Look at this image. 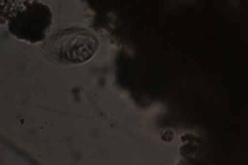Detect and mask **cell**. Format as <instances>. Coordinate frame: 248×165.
Wrapping results in <instances>:
<instances>
[{"label": "cell", "instance_id": "obj_1", "mask_svg": "<svg viewBox=\"0 0 248 165\" xmlns=\"http://www.w3.org/2000/svg\"><path fill=\"white\" fill-rule=\"evenodd\" d=\"M98 46V39L92 31L69 27L54 34L46 45V49L54 58L61 62L81 64L93 57Z\"/></svg>", "mask_w": 248, "mask_h": 165}, {"label": "cell", "instance_id": "obj_2", "mask_svg": "<svg viewBox=\"0 0 248 165\" xmlns=\"http://www.w3.org/2000/svg\"><path fill=\"white\" fill-rule=\"evenodd\" d=\"M9 9V29L13 35L30 43L45 38L52 24L49 6L41 2H13Z\"/></svg>", "mask_w": 248, "mask_h": 165}]
</instances>
